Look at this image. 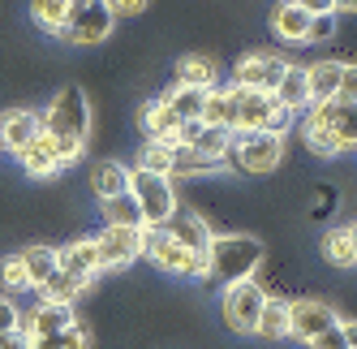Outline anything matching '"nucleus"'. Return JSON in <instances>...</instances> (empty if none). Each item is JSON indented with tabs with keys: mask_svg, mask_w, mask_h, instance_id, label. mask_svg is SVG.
<instances>
[{
	"mask_svg": "<svg viewBox=\"0 0 357 349\" xmlns=\"http://www.w3.org/2000/svg\"><path fill=\"white\" fill-rule=\"evenodd\" d=\"M164 229H168V237H176L185 246V251L194 255V259H202L207 255V246H211V229H207V220L202 216H194V211H172L168 220H164Z\"/></svg>",
	"mask_w": 357,
	"mask_h": 349,
	"instance_id": "14",
	"label": "nucleus"
},
{
	"mask_svg": "<svg viewBox=\"0 0 357 349\" xmlns=\"http://www.w3.org/2000/svg\"><path fill=\"white\" fill-rule=\"evenodd\" d=\"M31 17L43 35H61L69 17V0H31Z\"/></svg>",
	"mask_w": 357,
	"mask_h": 349,
	"instance_id": "29",
	"label": "nucleus"
},
{
	"mask_svg": "<svg viewBox=\"0 0 357 349\" xmlns=\"http://www.w3.org/2000/svg\"><path fill=\"white\" fill-rule=\"evenodd\" d=\"M142 126H146V138H155V142H172V134H176V121L168 108H164V99H151V104L142 108Z\"/></svg>",
	"mask_w": 357,
	"mask_h": 349,
	"instance_id": "28",
	"label": "nucleus"
},
{
	"mask_svg": "<svg viewBox=\"0 0 357 349\" xmlns=\"http://www.w3.org/2000/svg\"><path fill=\"white\" fill-rule=\"evenodd\" d=\"M340 315L327 302H314V297H301V302H289V336H301L310 345L314 336H323L327 328H336Z\"/></svg>",
	"mask_w": 357,
	"mask_h": 349,
	"instance_id": "10",
	"label": "nucleus"
},
{
	"mask_svg": "<svg viewBox=\"0 0 357 349\" xmlns=\"http://www.w3.org/2000/svg\"><path fill=\"white\" fill-rule=\"evenodd\" d=\"M39 130H43L39 112H5V117H0V147H9L13 156H22L35 142Z\"/></svg>",
	"mask_w": 357,
	"mask_h": 349,
	"instance_id": "17",
	"label": "nucleus"
},
{
	"mask_svg": "<svg viewBox=\"0 0 357 349\" xmlns=\"http://www.w3.org/2000/svg\"><path fill=\"white\" fill-rule=\"evenodd\" d=\"M254 332H259L263 341H284L289 336V297H267Z\"/></svg>",
	"mask_w": 357,
	"mask_h": 349,
	"instance_id": "24",
	"label": "nucleus"
},
{
	"mask_svg": "<svg viewBox=\"0 0 357 349\" xmlns=\"http://www.w3.org/2000/svg\"><path fill=\"white\" fill-rule=\"evenodd\" d=\"M91 186H95V194L104 198H121V194H130V168L125 164H116V160H99L95 164V172H91Z\"/></svg>",
	"mask_w": 357,
	"mask_h": 349,
	"instance_id": "21",
	"label": "nucleus"
},
{
	"mask_svg": "<svg viewBox=\"0 0 357 349\" xmlns=\"http://www.w3.org/2000/svg\"><path fill=\"white\" fill-rule=\"evenodd\" d=\"M353 138H357L353 95L323 99V104H314V112L305 117V147H310L314 156H340L353 147Z\"/></svg>",
	"mask_w": 357,
	"mask_h": 349,
	"instance_id": "3",
	"label": "nucleus"
},
{
	"mask_svg": "<svg viewBox=\"0 0 357 349\" xmlns=\"http://www.w3.org/2000/svg\"><path fill=\"white\" fill-rule=\"evenodd\" d=\"M86 285L82 281H73V276H65V272L56 267L52 276H47L43 285H39V302L43 306H73V297H78Z\"/></svg>",
	"mask_w": 357,
	"mask_h": 349,
	"instance_id": "25",
	"label": "nucleus"
},
{
	"mask_svg": "<svg viewBox=\"0 0 357 349\" xmlns=\"http://www.w3.org/2000/svg\"><path fill=\"white\" fill-rule=\"evenodd\" d=\"M305 82H310V104L336 95H353V65L349 61H319L305 69Z\"/></svg>",
	"mask_w": 357,
	"mask_h": 349,
	"instance_id": "11",
	"label": "nucleus"
},
{
	"mask_svg": "<svg viewBox=\"0 0 357 349\" xmlns=\"http://www.w3.org/2000/svg\"><path fill=\"white\" fill-rule=\"evenodd\" d=\"M228 142H233V134H228V130H211V126H202V134L185 147V151H190V156H198L202 164L220 168V164L228 160Z\"/></svg>",
	"mask_w": 357,
	"mask_h": 349,
	"instance_id": "23",
	"label": "nucleus"
},
{
	"mask_svg": "<svg viewBox=\"0 0 357 349\" xmlns=\"http://www.w3.org/2000/svg\"><path fill=\"white\" fill-rule=\"evenodd\" d=\"M233 99H237V121H233V134H259V130H267V134H284L289 112H280L271 95L233 87Z\"/></svg>",
	"mask_w": 357,
	"mask_h": 349,
	"instance_id": "4",
	"label": "nucleus"
},
{
	"mask_svg": "<svg viewBox=\"0 0 357 349\" xmlns=\"http://www.w3.org/2000/svg\"><path fill=\"white\" fill-rule=\"evenodd\" d=\"M31 349H91V336H86L82 323H73V328H65V332L35 336V341H31Z\"/></svg>",
	"mask_w": 357,
	"mask_h": 349,
	"instance_id": "34",
	"label": "nucleus"
},
{
	"mask_svg": "<svg viewBox=\"0 0 357 349\" xmlns=\"http://www.w3.org/2000/svg\"><path fill=\"white\" fill-rule=\"evenodd\" d=\"M138 242H142V255L155 259L164 272H190V276H202V259H194L176 237H168L164 224H146V229L138 233Z\"/></svg>",
	"mask_w": 357,
	"mask_h": 349,
	"instance_id": "8",
	"label": "nucleus"
},
{
	"mask_svg": "<svg viewBox=\"0 0 357 349\" xmlns=\"http://www.w3.org/2000/svg\"><path fill=\"white\" fill-rule=\"evenodd\" d=\"M323 255L336 263V267H353V229H349V224H340V229H327Z\"/></svg>",
	"mask_w": 357,
	"mask_h": 349,
	"instance_id": "32",
	"label": "nucleus"
},
{
	"mask_svg": "<svg viewBox=\"0 0 357 349\" xmlns=\"http://www.w3.org/2000/svg\"><path fill=\"white\" fill-rule=\"evenodd\" d=\"M43 121V134L56 142V151L65 160V168L82 156V142H86V130H91V108H86V91L82 87H65L56 99H52V108H47Z\"/></svg>",
	"mask_w": 357,
	"mask_h": 349,
	"instance_id": "2",
	"label": "nucleus"
},
{
	"mask_svg": "<svg viewBox=\"0 0 357 349\" xmlns=\"http://www.w3.org/2000/svg\"><path fill=\"white\" fill-rule=\"evenodd\" d=\"M263 263V246L259 237L250 233H224V237H211L207 255H202V276L211 285H241V281H254V272Z\"/></svg>",
	"mask_w": 357,
	"mask_h": 349,
	"instance_id": "1",
	"label": "nucleus"
},
{
	"mask_svg": "<svg viewBox=\"0 0 357 349\" xmlns=\"http://www.w3.org/2000/svg\"><path fill=\"white\" fill-rule=\"evenodd\" d=\"M0 349H31V341L22 336L17 328H13V332H5V336H0Z\"/></svg>",
	"mask_w": 357,
	"mask_h": 349,
	"instance_id": "41",
	"label": "nucleus"
},
{
	"mask_svg": "<svg viewBox=\"0 0 357 349\" xmlns=\"http://www.w3.org/2000/svg\"><path fill=\"white\" fill-rule=\"evenodd\" d=\"M202 126L211 130H228L233 134V121H237V99H233V87H211L207 99H202Z\"/></svg>",
	"mask_w": 357,
	"mask_h": 349,
	"instance_id": "20",
	"label": "nucleus"
},
{
	"mask_svg": "<svg viewBox=\"0 0 357 349\" xmlns=\"http://www.w3.org/2000/svg\"><path fill=\"white\" fill-rule=\"evenodd\" d=\"M104 216H108V224H116V229H142V211H138V203H134V194L108 198V203H104Z\"/></svg>",
	"mask_w": 357,
	"mask_h": 349,
	"instance_id": "33",
	"label": "nucleus"
},
{
	"mask_svg": "<svg viewBox=\"0 0 357 349\" xmlns=\"http://www.w3.org/2000/svg\"><path fill=\"white\" fill-rule=\"evenodd\" d=\"M280 73H284V61H280V57H245V61H237V69H233V87L271 95L275 82H280Z\"/></svg>",
	"mask_w": 357,
	"mask_h": 349,
	"instance_id": "13",
	"label": "nucleus"
},
{
	"mask_svg": "<svg viewBox=\"0 0 357 349\" xmlns=\"http://www.w3.org/2000/svg\"><path fill=\"white\" fill-rule=\"evenodd\" d=\"M305 27H310V13L297 9L293 0L275 5V13H271V31L284 39V43H305Z\"/></svg>",
	"mask_w": 357,
	"mask_h": 349,
	"instance_id": "22",
	"label": "nucleus"
},
{
	"mask_svg": "<svg viewBox=\"0 0 357 349\" xmlns=\"http://www.w3.org/2000/svg\"><path fill=\"white\" fill-rule=\"evenodd\" d=\"M22 267H26V276H31V289H39L56 272V251L52 246H31V251H22Z\"/></svg>",
	"mask_w": 357,
	"mask_h": 349,
	"instance_id": "31",
	"label": "nucleus"
},
{
	"mask_svg": "<svg viewBox=\"0 0 357 349\" xmlns=\"http://www.w3.org/2000/svg\"><path fill=\"white\" fill-rule=\"evenodd\" d=\"M142 172H155V177H172V168H176V147L172 142H155V138H146L142 147Z\"/></svg>",
	"mask_w": 357,
	"mask_h": 349,
	"instance_id": "30",
	"label": "nucleus"
},
{
	"mask_svg": "<svg viewBox=\"0 0 357 349\" xmlns=\"http://www.w3.org/2000/svg\"><path fill=\"white\" fill-rule=\"evenodd\" d=\"M336 35V13H319L310 17V27H305V43H327Z\"/></svg>",
	"mask_w": 357,
	"mask_h": 349,
	"instance_id": "37",
	"label": "nucleus"
},
{
	"mask_svg": "<svg viewBox=\"0 0 357 349\" xmlns=\"http://www.w3.org/2000/svg\"><path fill=\"white\" fill-rule=\"evenodd\" d=\"M73 306H35L31 315H17V332L26 336V341H35V336H52V332H65V328H73Z\"/></svg>",
	"mask_w": 357,
	"mask_h": 349,
	"instance_id": "15",
	"label": "nucleus"
},
{
	"mask_svg": "<svg viewBox=\"0 0 357 349\" xmlns=\"http://www.w3.org/2000/svg\"><path fill=\"white\" fill-rule=\"evenodd\" d=\"M293 5L305 9L310 17H319V13H336V9H331V0H293Z\"/></svg>",
	"mask_w": 357,
	"mask_h": 349,
	"instance_id": "40",
	"label": "nucleus"
},
{
	"mask_svg": "<svg viewBox=\"0 0 357 349\" xmlns=\"http://www.w3.org/2000/svg\"><path fill=\"white\" fill-rule=\"evenodd\" d=\"M176 87L211 91L215 87V65L207 57H181V61H176Z\"/></svg>",
	"mask_w": 357,
	"mask_h": 349,
	"instance_id": "26",
	"label": "nucleus"
},
{
	"mask_svg": "<svg viewBox=\"0 0 357 349\" xmlns=\"http://www.w3.org/2000/svg\"><path fill=\"white\" fill-rule=\"evenodd\" d=\"M310 349H353V323H336L323 336L310 341Z\"/></svg>",
	"mask_w": 357,
	"mask_h": 349,
	"instance_id": "36",
	"label": "nucleus"
},
{
	"mask_svg": "<svg viewBox=\"0 0 357 349\" xmlns=\"http://www.w3.org/2000/svg\"><path fill=\"white\" fill-rule=\"evenodd\" d=\"M116 27L112 9L104 0H69V17H65V39L69 43H104Z\"/></svg>",
	"mask_w": 357,
	"mask_h": 349,
	"instance_id": "6",
	"label": "nucleus"
},
{
	"mask_svg": "<svg viewBox=\"0 0 357 349\" xmlns=\"http://www.w3.org/2000/svg\"><path fill=\"white\" fill-rule=\"evenodd\" d=\"M13 328H17V311H13V302H5V297H0V336L13 332Z\"/></svg>",
	"mask_w": 357,
	"mask_h": 349,
	"instance_id": "39",
	"label": "nucleus"
},
{
	"mask_svg": "<svg viewBox=\"0 0 357 349\" xmlns=\"http://www.w3.org/2000/svg\"><path fill=\"white\" fill-rule=\"evenodd\" d=\"M271 99H275V108L289 112V117L301 112V108H310V82H305V69L301 65H284V73H280Z\"/></svg>",
	"mask_w": 357,
	"mask_h": 349,
	"instance_id": "16",
	"label": "nucleus"
},
{
	"mask_svg": "<svg viewBox=\"0 0 357 349\" xmlns=\"http://www.w3.org/2000/svg\"><path fill=\"white\" fill-rule=\"evenodd\" d=\"M104 5L112 9V17H134V13H142L151 0H104Z\"/></svg>",
	"mask_w": 357,
	"mask_h": 349,
	"instance_id": "38",
	"label": "nucleus"
},
{
	"mask_svg": "<svg viewBox=\"0 0 357 349\" xmlns=\"http://www.w3.org/2000/svg\"><path fill=\"white\" fill-rule=\"evenodd\" d=\"M130 194L142 211V229L146 224H164L172 211H176V194H172V181L168 177H155V172H142V168H130Z\"/></svg>",
	"mask_w": 357,
	"mask_h": 349,
	"instance_id": "5",
	"label": "nucleus"
},
{
	"mask_svg": "<svg viewBox=\"0 0 357 349\" xmlns=\"http://www.w3.org/2000/svg\"><path fill=\"white\" fill-rule=\"evenodd\" d=\"M267 302V293L254 285V281H241L224 293V319L233 332H254V323H259V311Z\"/></svg>",
	"mask_w": 357,
	"mask_h": 349,
	"instance_id": "9",
	"label": "nucleus"
},
{
	"mask_svg": "<svg viewBox=\"0 0 357 349\" xmlns=\"http://www.w3.org/2000/svg\"><path fill=\"white\" fill-rule=\"evenodd\" d=\"M353 5H357V0H331V9H336V13H349Z\"/></svg>",
	"mask_w": 357,
	"mask_h": 349,
	"instance_id": "42",
	"label": "nucleus"
},
{
	"mask_svg": "<svg viewBox=\"0 0 357 349\" xmlns=\"http://www.w3.org/2000/svg\"><path fill=\"white\" fill-rule=\"evenodd\" d=\"M0 285L13 289V293H26L31 289V276H26V267H22V255H9L5 263H0Z\"/></svg>",
	"mask_w": 357,
	"mask_h": 349,
	"instance_id": "35",
	"label": "nucleus"
},
{
	"mask_svg": "<svg viewBox=\"0 0 357 349\" xmlns=\"http://www.w3.org/2000/svg\"><path fill=\"white\" fill-rule=\"evenodd\" d=\"M17 160H22V168H26L31 177H52V172H61V168H65V160H61V151H56V142L47 138L43 130L35 134V142H31Z\"/></svg>",
	"mask_w": 357,
	"mask_h": 349,
	"instance_id": "19",
	"label": "nucleus"
},
{
	"mask_svg": "<svg viewBox=\"0 0 357 349\" xmlns=\"http://www.w3.org/2000/svg\"><path fill=\"white\" fill-rule=\"evenodd\" d=\"M228 156H233L245 172H275L280 160H284V134H233L228 142Z\"/></svg>",
	"mask_w": 357,
	"mask_h": 349,
	"instance_id": "7",
	"label": "nucleus"
},
{
	"mask_svg": "<svg viewBox=\"0 0 357 349\" xmlns=\"http://www.w3.org/2000/svg\"><path fill=\"white\" fill-rule=\"evenodd\" d=\"M142 229H116V224H108L95 242V251H99V267H130L138 255H142V242H138Z\"/></svg>",
	"mask_w": 357,
	"mask_h": 349,
	"instance_id": "12",
	"label": "nucleus"
},
{
	"mask_svg": "<svg viewBox=\"0 0 357 349\" xmlns=\"http://www.w3.org/2000/svg\"><path fill=\"white\" fill-rule=\"evenodd\" d=\"M164 99V108L176 117V121H198L202 117V99H207V91H194V87H172Z\"/></svg>",
	"mask_w": 357,
	"mask_h": 349,
	"instance_id": "27",
	"label": "nucleus"
},
{
	"mask_svg": "<svg viewBox=\"0 0 357 349\" xmlns=\"http://www.w3.org/2000/svg\"><path fill=\"white\" fill-rule=\"evenodd\" d=\"M56 267L65 272V276L91 285V276L99 272V251H95V242L86 237V242H73V246H65V251H56Z\"/></svg>",
	"mask_w": 357,
	"mask_h": 349,
	"instance_id": "18",
	"label": "nucleus"
}]
</instances>
